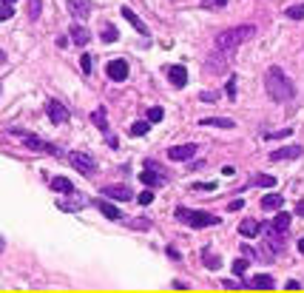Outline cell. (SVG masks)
<instances>
[{
	"label": "cell",
	"instance_id": "1",
	"mask_svg": "<svg viewBox=\"0 0 304 293\" xmlns=\"http://www.w3.org/2000/svg\"><path fill=\"white\" fill-rule=\"evenodd\" d=\"M264 86H268V94L270 100L276 103H290L296 97V86H293V80L281 71L279 66H270L268 74H264Z\"/></svg>",
	"mask_w": 304,
	"mask_h": 293
},
{
	"label": "cell",
	"instance_id": "2",
	"mask_svg": "<svg viewBox=\"0 0 304 293\" xmlns=\"http://www.w3.org/2000/svg\"><path fill=\"white\" fill-rule=\"evenodd\" d=\"M256 34V26L253 23H244V26H233V29H225V31H219L216 34V49H222V51H236L242 43H248L250 37Z\"/></svg>",
	"mask_w": 304,
	"mask_h": 293
},
{
	"label": "cell",
	"instance_id": "3",
	"mask_svg": "<svg viewBox=\"0 0 304 293\" xmlns=\"http://www.w3.org/2000/svg\"><path fill=\"white\" fill-rule=\"evenodd\" d=\"M177 219L185 222L191 228H213L219 225V216L216 214H207V211H191V208H177Z\"/></svg>",
	"mask_w": 304,
	"mask_h": 293
},
{
	"label": "cell",
	"instance_id": "4",
	"mask_svg": "<svg viewBox=\"0 0 304 293\" xmlns=\"http://www.w3.org/2000/svg\"><path fill=\"white\" fill-rule=\"evenodd\" d=\"M9 134L20 137V140L26 142V148H31V151H43V154H51V157H60V148L57 145H51V142L40 140V137L29 134V131H23V129H9Z\"/></svg>",
	"mask_w": 304,
	"mask_h": 293
},
{
	"label": "cell",
	"instance_id": "5",
	"mask_svg": "<svg viewBox=\"0 0 304 293\" xmlns=\"http://www.w3.org/2000/svg\"><path fill=\"white\" fill-rule=\"evenodd\" d=\"M68 159H71V165L77 168L80 174H94L97 171V159L91 157V154H85V151H74V154H68Z\"/></svg>",
	"mask_w": 304,
	"mask_h": 293
},
{
	"label": "cell",
	"instance_id": "6",
	"mask_svg": "<svg viewBox=\"0 0 304 293\" xmlns=\"http://www.w3.org/2000/svg\"><path fill=\"white\" fill-rule=\"evenodd\" d=\"M196 151H199V148H196L194 142H185V145H170L168 148V159H170V162H191Z\"/></svg>",
	"mask_w": 304,
	"mask_h": 293
},
{
	"label": "cell",
	"instance_id": "7",
	"mask_svg": "<svg viewBox=\"0 0 304 293\" xmlns=\"http://www.w3.org/2000/svg\"><path fill=\"white\" fill-rule=\"evenodd\" d=\"M46 114H49V120L54 122V125H63V122L68 120V108L60 100H49V103H46Z\"/></svg>",
	"mask_w": 304,
	"mask_h": 293
},
{
	"label": "cell",
	"instance_id": "8",
	"mask_svg": "<svg viewBox=\"0 0 304 293\" xmlns=\"http://www.w3.org/2000/svg\"><path fill=\"white\" fill-rule=\"evenodd\" d=\"M227 63H231V51L216 49V54H211V60H207V71H211V74H222L227 68Z\"/></svg>",
	"mask_w": 304,
	"mask_h": 293
},
{
	"label": "cell",
	"instance_id": "9",
	"mask_svg": "<svg viewBox=\"0 0 304 293\" xmlns=\"http://www.w3.org/2000/svg\"><path fill=\"white\" fill-rule=\"evenodd\" d=\"M103 196H111V199H120V202H131L134 199V191L128 188V185H105Z\"/></svg>",
	"mask_w": 304,
	"mask_h": 293
},
{
	"label": "cell",
	"instance_id": "10",
	"mask_svg": "<svg viewBox=\"0 0 304 293\" xmlns=\"http://www.w3.org/2000/svg\"><path fill=\"white\" fill-rule=\"evenodd\" d=\"M105 74H108V80H114V83H122V80H128V63L125 60H111L108 66H105Z\"/></svg>",
	"mask_w": 304,
	"mask_h": 293
},
{
	"label": "cell",
	"instance_id": "11",
	"mask_svg": "<svg viewBox=\"0 0 304 293\" xmlns=\"http://www.w3.org/2000/svg\"><path fill=\"white\" fill-rule=\"evenodd\" d=\"M304 154L301 145H284V148H276V151H270V159L273 162H281V159H298Z\"/></svg>",
	"mask_w": 304,
	"mask_h": 293
},
{
	"label": "cell",
	"instance_id": "12",
	"mask_svg": "<svg viewBox=\"0 0 304 293\" xmlns=\"http://www.w3.org/2000/svg\"><path fill=\"white\" fill-rule=\"evenodd\" d=\"M270 233H276V236H287V231H290V214H276V219L268 225Z\"/></svg>",
	"mask_w": 304,
	"mask_h": 293
},
{
	"label": "cell",
	"instance_id": "13",
	"mask_svg": "<svg viewBox=\"0 0 304 293\" xmlns=\"http://www.w3.org/2000/svg\"><path fill=\"white\" fill-rule=\"evenodd\" d=\"M122 17H125V20H128V23L134 26V29H137V31H140V34H142V37H148V34H151V31H148V26H145V23H142V20H140V14H137V12H134V9H131V6H122Z\"/></svg>",
	"mask_w": 304,
	"mask_h": 293
},
{
	"label": "cell",
	"instance_id": "14",
	"mask_svg": "<svg viewBox=\"0 0 304 293\" xmlns=\"http://www.w3.org/2000/svg\"><path fill=\"white\" fill-rule=\"evenodd\" d=\"M140 182L145 185V188H159V185H165V177H162V171L154 174V168H145V171L140 174Z\"/></svg>",
	"mask_w": 304,
	"mask_h": 293
},
{
	"label": "cell",
	"instance_id": "15",
	"mask_svg": "<svg viewBox=\"0 0 304 293\" xmlns=\"http://www.w3.org/2000/svg\"><path fill=\"white\" fill-rule=\"evenodd\" d=\"M68 9H71V14L77 20H83L91 14V0H68Z\"/></svg>",
	"mask_w": 304,
	"mask_h": 293
},
{
	"label": "cell",
	"instance_id": "16",
	"mask_svg": "<svg viewBox=\"0 0 304 293\" xmlns=\"http://www.w3.org/2000/svg\"><path fill=\"white\" fill-rule=\"evenodd\" d=\"M94 205L100 208V214H103L105 219H122V211L117 205H111L108 199H94Z\"/></svg>",
	"mask_w": 304,
	"mask_h": 293
},
{
	"label": "cell",
	"instance_id": "17",
	"mask_svg": "<svg viewBox=\"0 0 304 293\" xmlns=\"http://www.w3.org/2000/svg\"><path fill=\"white\" fill-rule=\"evenodd\" d=\"M68 37H71V43H74V46H85L88 40H91V34H88V29H85V26H80V23H74V26H71V31H68Z\"/></svg>",
	"mask_w": 304,
	"mask_h": 293
},
{
	"label": "cell",
	"instance_id": "18",
	"mask_svg": "<svg viewBox=\"0 0 304 293\" xmlns=\"http://www.w3.org/2000/svg\"><path fill=\"white\" fill-rule=\"evenodd\" d=\"M168 80L174 83V86L182 88L185 83H188V68H185V66H170L168 68Z\"/></svg>",
	"mask_w": 304,
	"mask_h": 293
},
{
	"label": "cell",
	"instance_id": "19",
	"mask_svg": "<svg viewBox=\"0 0 304 293\" xmlns=\"http://www.w3.org/2000/svg\"><path fill=\"white\" fill-rule=\"evenodd\" d=\"M248 285H250V287H256V290H273L276 282H273V276H268V273H256L253 279L248 282Z\"/></svg>",
	"mask_w": 304,
	"mask_h": 293
},
{
	"label": "cell",
	"instance_id": "20",
	"mask_svg": "<svg viewBox=\"0 0 304 293\" xmlns=\"http://www.w3.org/2000/svg\"><path fill=\"white\" fill-rule=\"evenodd\" d=\"M199 125H213V129H233L236 122L233 120H227V117H205V120H199Z\"/></svg>",
	"mask_w": 304,
	"mask_h": 293
},
{
	"label": "cell",
	"instance_id": "21",
	"mask_svg": "<svg viewBox=\"0 0 304 293\" xmlns=\"http://www.w3.org/2000/svg\"><path fill=\"white\" fill-rule=\"evenodd\" d=\"M281 205H284V196H281V194H264L262 196V208H264V211H279Z\"/></svg>",
	"mask_w": 304,
	"mask_h": 293
},
{
	"label": "cell",
	"instance_id": "22",
	"mask_svg": "<svg viewBox=\"0 0 304 293\" xmlns=\"http://www.w3.org/2000/svg\"><path fill=\"white\" fill-rule=\"evenodd\" d=\"M51 188L60 191V194H71V191H74V182H71L68 177H54V179H51Z\"/></svg>",
	"mask_w": 304,
	"mask_h": 293
},
{
	"label": "cell",
	"instance_id": "23",
	"mask_svg": "<svg viewBox=\"0 0 304 293\" xmlns=\"http://www.w3.org/2000/svg\"><path fill=\"white\" fill-rule=\"evenodd\" d=\"M259 231H262V225L256 219H244L242 225H239V233H242V236H256Z\"/></svg>",
	"mask_w": 304,
	"mask_h": 293
},
{
	"label": "cell",
	"instance_id": "24",
	"mask_svg": "<svg viewBox=\"0 0 304 293\" xmlns=\"http://www.w3.org/2000/svg\"><path fill=\"white\" fill-rule=\"evenodd\" d=\"M248 185H259V188H273L276 185V177H268V174H256Z\"/></svg>",
	"mask_w": 304,
	"mask_h": 293
},
{
	"label": "cell",
	"instance_id": "25",
	"mask_svg": "<svg viewBox=\"0 0 304 293\" xmlns=\"http://www.w3.org/2000/svg\"><path fill=\"white\" fill-rule=\"evenodd\" d=\"M14 3H17V0H0V23L14 14Z\"/></svg>",
	"mask_w": 304,
	"mask_h": 293
},
{
	"label": "cell",
	"instance_id": "26",
	"mask_svg": "<svg viewBox=\"0 0 304 293\" xmlns=\"http://www.w3.org/2000/svg\"><path fill=\"white\" fill-rule=\"evenodd\" d=\"M202 259H205V265H207L211 270L219 268V257H216V253H213L211 248H202Z\"/></svg>",
	"mask_w": 304,
	"mask_h": 293
},
{
	"label": "cell",
	"instance_id": "27",
	"mask_svg": "<svg viewBox=\"0 0 304 293\" xmlns=\"http://www.w3.org/2000/svg\"><path fill=\"white\" fill-rule=\"evenodd\" d=\"M148 129H151V122H148V120H140V122H134V125H131V131H128V134H131V137H145Z\"/></svg>",
	"mask_w": 304,
	"mask_h": 293
},
{
	"label": "cell",
	"instance_id": "28",
	"mask_svg": "<svg viewBox=\"0 0 304 293\" xmlns=\"http://www.w3.org/2000/svg\"><path fill=\"white\" fill-rule=\"evenodd\" d=\"M91 120H94V125H97L100 131H108V122H105V108H97L91 114Z\"/></svg>",
	"mask_w": 304,
	"mask_h": 293
},
{
	"label": "cell",
	"instance_id": "29",
	"mask_svg": "<svg viewBox=\"0 0 304 293\" xmlns=\"http://www.w3.org/2000/svg\"><path fill=\"white\" fill-rule=\"evenodd\" d=\"M120 40V31L114 26H103V43H117Z\"/></svg>",
	"mask_w": 304,
	"mask_h": 293
},
{
	"label": "cell",
	"instance_id": "30",
	"mask_svg": "<svg viewBox=\"0 0 304 293\" xmlns=\"http://www.w3.org/2000/svg\"><path fill=\"white\" fill-rule=\"evenodd\" d=\"M284 14H287L290 20H301V17H304V3H296V6H287V9H284Z\"/></svg>",
	"mask_w": 304,
	"mask_h": 293
},
{
	"label": "cell",
	"instance_id": "31",
	"mask_svg": "<svg viewBox=\"0 0 304 293\" xmlns=\"http://www.w3.org/2000/svg\"><path fill=\"white\" fill-rule=\"evenodd\" d=\"M281 137H290V129H279V131H264V140H281Z\"/></svg>",
	"mask_w": 304,
	"mask_h": 293
},
{
	"label": "cell",
	"instance_id": "32",
	"mask_svg": "<svg viewBox=\"0 0 304 293\" xmlns=\"http://www.w3.org/2000/svg\"><path fill=\"white\" fill-rule=\"evenodd\" d=\"M165 117V111L159 108V105H154V108H148V122H159Z\"/></svg>",
	"mask_w": 304,
	"mask_h": 293
},
{
	"label": "cell",
	"instance_id": "33",
	"mask_svg": "<svg viewBox=\"0 0 304 293\" xmlns=\"http://www.w3.org/2000/svg\"><path fill=\"white\" fill-rule=\"evenodd\" d=\"M134 199L140 202V205H151V199H154V188H145L140 196H134Z\"/></svg>",
	"mask_w": 304,
	"mask_h": 293
},
{
	"label": "cell",
	"instance_id": "34",
	"mask_svg": "<svg viewBox=\"0 0 304 293\" xmlns=\"http://www.w3.org/2000/svg\"><path fill=\"white\" fill-rule=\"evenodd\" d=\"M128 228H137V231H148V228H151V222L140 216V219H131V222H128Z\"/></svg>",
	"mask_w": 304,
	"mask_h": 293
},
{
	"label": "cell",
	"instance_id": "35",
	"mask_svg": "<svg viewBox=\"0 0 304 293\" xmlns=\"http://www.w3.org/2000/svg\"><path fill=\"white\" fill-rule=\"evenodd\" d=\"M231 268H233V273H236V276H244V273H248V262H244V259H236Z\"/></svg>",
	"mask_w": 304,
	"mask_h": 293
},
{
	"label": "cell",
	"instance_id": "36",
	"mask_svg": "<svg viewBox=\"0 0 304 293\" xmlns=\"http://www.w3.org/2000/svg\"><path fill=\"white\" fill-rule=\"evenodd\" d=\"M91 63H94L91 54H83V57H80V68H83L85 74H91Z\"/></svg>",
	"mask_w": 304,
	"mask_h": 293
},
{
	"label": "cell",
	"instance_id": "37",
	"mask_svg": "<svg viewBox=\"0 0 304 293\" xmlns=\"http://www.w3.org/2000/svg\"><path fill=\"white\" fill-rule=\"evenodd\" d=\"M57 208H60V211H80L83 202H57Z\"/></svg>",
	"mask_w": 304,
	"mask_h": 293
},
{
	"label": "cell",
	"instance_id": "38",
	"mask_svg": "<svg viewBox=\"0 0 304 293\" xmlns=\"http://www.w3.org/2000/svg\"><path fill=\"white\" fill-rule=\"evenodd\" d=\"M202 6L205 9H222V6H227V0H202Z\"/></svg>",
	"mask_w": 304,
	"mask_h": 293
},
{
	"label": "cell",
	"instance_id": "39",
	"mask_svg": "<svg viewBox=\"0 0 304 293\" xmlns=\"http://www.w3.org/2000/svg\"><path fill=\"white\" fill-rule=\"evenodd\" d=\"M225 88H227V97H231V100L236 97V77H227V86Z\"/></svg>",
	"mask_w": 304,
	"mask_h": 293
},
{
	"label": "cell",
	"instance_id": "40",
	"mask_svg": "<svg viewBox=\"0 0 304 293\" xmlns=\"http://www.w3.org/2000/svg\"><path fill=\"white\" fill-rule=\"evenodd\" d=\"M29 14H31V20H37V17H40V0H31V9H29Z\"/></svg>",
	"mask_w": 304,
	"mask_h": 293
},
{
	"label": "cell",
	"instance_id": "41",
	"mask_svg": "<svg viewBox=\"0 0 304 293\" xmlns=\"http://www.w3.org/2000/svg\"><path fill=\"white\" fill-rule=\"evenodd\" d=\"M202 100H205V103H216L219 94H216V91H202Z\"/></svg>",
	"mask_w": 304,
	"mask_h": 293
},
{
	"label": "cell",
	"instance_id": "42",
	"mask_svg": "<svg viewBox=\"0 0 304 293\" xmlns=\"http://www.w3.org/2000/svg\"><path fill=\"white\" fill-rule=\"evenodd\" d=\"M244 208V199H233L231 205H227V211H233V214H236V211H242Z\"/></svg>",
	"mask_w": 304,
	"mask_h": 293
},
{
	"label": "cell",
	"instance_id": "43",
	"mask_svg": "<svg viewBox=\"0 0 304 293\" xmlns=\"http://www.w3.org/2000/svg\"><path fill=\"white\" fill-rule=\"evenodd\" d=\"M168 257L174 259V262H182V253H179L177 248H168Z\"/></svg>",
	"mask_w": 304,
	"mask_h": 293
},
{
	"label": "cell",
	"instance_id": "44",
	"mask_svg": "<svg viewBox=\"0 0 304 293\" xmlns=\"http://www.w3.org/2000/svg\"><path fill=\"white\" fill-rule=\"evenodd\" d=\"M298 287H301V285H298V282H293V279H290V282H287V285H284V290H298Z\"/></svg>",
	"mask_w": 304,
	"mask_h": 293
},
{
	"label": "cell",
	"instance_id": "45",
	"mask_svg": "<svg viewBox=\"0 0 304 293\" xmlns=\"http://www.w3.org/2000/svg\"><path fill=\"white\" fill-rule=\"evenodd\" d=\"M296 214H298V216H304V202H298V205H296Z\"/></svg>",
	"mask_w": 304,
	"mask_h": 293
},
{
	"label": "cell",
	"instance_id": "46",
	"mask_svg": "<svg viewBox=\"0 0 304 293\" xmlns=\"http://www.w3.org/2000/svg\"><path fill=\"white\" fill-rule=\"evenodd\" d=\"M298 250H301V257H304V239H298Z\"/></svg>",
	"mask_w": 304,
	"mask_h": 293
},
{
	"label": "cell",
	"instance_id": "47",
	"mask_svg": "<svg viewBox=\"0 0 304 293\" xmlns=\"http://www.w3.org/2000/svg\"><path fill=\"white\" fill-rule=\"evenodd\" d=\"M3 250H6V242H3V236H0V253H3Z\"/></svg>",
	"mask_w": 304,
	"mask_h": 293
}]
</instances>
